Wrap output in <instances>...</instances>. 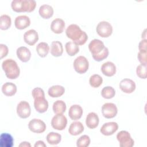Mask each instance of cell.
I'll return each instance as SVG.
<instances>
[{
  "label": "cell",
  "mask_w": 147,
  "mask_h": 147,
  "mask_svg": "<svg viewBox=\"0 0 147 147\" xmlns=\"http://www.w3.org/2000/svg\"><path fill=\"white\" fill-rule=\"evenodd\" d=\"M103 83L102 78L98 74H94L91 75L89 79V83L93 88L99 87Z\"/></svg>",
  "instance_id": "obj_34"
},
{
  "label": "cell",
  "mask_w": 147,
  "mask_h": 147,
  "mask_svg": "<svg viewBox=\"0 0 147 147\" xmlns=\"http://www.w3.org/2000/svg\"><path fill=\"white\" fill-rule=\"evenodd\" d=\"M89 67V62L83 56L77 57L74 61V68L76 72L80 74L86 73Z\"/></svg>",
  "instance_id": "obj_5"
},
{
  "label": "cell",
  "mask_w": 147,
  "mask_h": 147,
  "mask_svg": "<svg viewBox=\"0 0 147 147\" xmlns=\"http://www.w3.org/2000/svg\"><path fill=\"white\" fill-rule=\"evenodd\" d=\"M67 125V119L63 114H56L52 118L51 125L56 130H63L66 127Z\"/></svg>",
  "instance_id": "obj_8"
},
{
  "label": "cell",
  "mask_w": 147,
  "mask_h": 147,
  "mask_svg": "<svg viewBox=\"0 0 147 147\" xmlns=\"http://www.w3.org/2000/svg\"><path fill=\"white\" fill-rule=\"evenodd\" d=\"M83 113V109L80 105H74L69 109L68 115L72 120H78L82 117Z\"/></svg>",
  "instance_id": "obj_19"
},
{
  "label": "cell",
  "mask_w": 147,
  "mask_h": 147,
  "mask_svg": "<svg viewBox=\"0 0 147 147\" xmlns=\"http://www.w3.org/2000/svg\"><path fill=\"white\" fill-rule=\"evenodd\" d=\"M90 138L87 135H83L80 136L76 141V146L78 147H87L90 144Z\"/></svg>",
  "instance_id": "obj_35"
},
{
  "label": "cell",
  "mask_w": 147,
  "mask_h": 147,
  "mask_svg": "<svg viewBox=\"0 0 147 147\" xmlns=\"http://www.w3.org/2000/svg\"><path fill=\"white\" fill-rule=\"evenodd\" d=\"M117 107L113 103H106L102 107V115L106 118H113L117 115Z\"/></svg>",
  "instance_id": "obj_10"
},
{
  "label": "cell",
  "mask_w": 147,
  "mask_h": 147,
  "mask_svg": "<svg viewBox=\"0 0 147 147\" xmlns=\"http://www.w3.org/2000/svg\"><path fill=\"white\" fill-rule=\"evenodd\" d=\"M17 57L22 62H28L31 57V52L26 47H20L17 49Z\"/></svg>",
  "instance_id": "obj_21"
},
{
  "label": "cell",
  "mask_w": 147,
  "mask_h": 147,
  "mask_svg": "<svg viewBox=\"0 0 147 147\" xmlns=\"http://www.w3.org/2000/svg\"><path fill=\"white\" fill-rule=\"evenodd\" d=\"M32 95L33 99H34L39 96H45V93L42 88L40 87H36L32 90Z\"/></svg>",
  "instance_id": "obj_38"
},
{
  "label": "cell",
  "mask_w": 147,
  "mask_h": 147,
  "mask_svg": "<svg viewBox=\"0 0 147 147\" xmlns=\"http://www.w3.org/2000/svg\"><path fill=\"white\" fill-rule=\"evenodd\" d=\"M146 45H147V40L142 39L138 44L139 51H146Z\"/></svg>",
  "instance_id": "obj_40"
},
{
  "label": "cell",
  "mask_w": 147,
  "mask_h": 147,
  "mask_svg": "<svg viewBox=\"0 0 147 147\" xmlns=\"http://www.w3.org/2000/svg\"><path fill=\"white\" fill-rule=\"evenodd\" d=\"M36 6V2L34 0H13L11 3V7L13 11L21 12H32Z\"/></svg>",
  "instance_id": "obj_4"
},
{
  "label": "cell",
  "mask_w": 147,
  "mask_h": 147,
  "mask_svg": "<svg viewBox=\"0 0 147 147\" xmlns=\"http://www.w3.org/2000/svg\"><path fill=\"white\" fill-rule=\"evenodd\" d=\"M84 126L82 122L79 121H75L71 123L68 132L72 136H78L84 131Z\"/></svg>",
  "instance_id": "obj_22"
},
{
  "label": "cell",
  "mask_w": 147,
  "mask_h": 147,
  "mask_svg": "<svg viewBox=\"0 0 147 147\" xmlns=\"http://www.w3.org/2000/svg\"><path fill=\"white\" fill-rule=\"evenodd\" d=\"M88 49L93 59L96 61L103 60L107 57L109 54V49L99 39L92 40L88 44Z\"/></svg>",
  "instance_id": "obj_1"
},
{
  "label": "cell",
  "mask_w": 147,
  "mask_h": 147,
  "mask_svg": "<svg viewBox=\"0 0 147 147\" xmlns=\"http://www.w3.org/2000/svg\"><path fill=\"white\" fill-rule=\"evenodd\" d=\"M63 53L62 43L59 41H54L51 43V53L54 57H59Z\"/></svg>",
  "instance_id": "obj_26"
},
{
  "label": "cell",
  "mask_w": 147,
  "mask_h": 147,
  "mask_svg": "<svg viewBox=\"0 0 147 147\" xmlns=\"http://www.w3.org/2000/svg\"><path fill=\"white\" fill-rule=\"evenodd\" d=\"M35 147H46L47 145L46 144L44 143V142L43 141H41V140H40V141H37L34 145Z\"/></svg>",
  "instance_id": "obj_41"
},
{
  "label": "cell",
  "mask_w": 147,
  "mask_h": 147,
  "mask_svg": "<svg viewBox=\"0 0 147 147\" xmlns=\"http://www.w3.org/2000/svg\"><path fill=\"white\" fill-rule=\"evenodd\" d=\"M101 71L106 76H113L116 73V66L111 61L105 62L101 66Z\"/></svg>",
  "instance_id": "obj_17"
},
{
  "label": "cell",
  "mask_w": 147,
  "mask_h": 147,
  "mask_svg": "<svg viewBox=\"0 0 147 147\" xmlns=\"http://www.w3.org/2000/svg\"><path fill=\"white\" fill-rule=\"evenodd\" d=\"M30 25V20L29 17L25 15L17 16L14 21L16 28L20 30L26 29Z\"/></svg>",
  "instance_id": "obj_15"
},
{
  "label": "cell",
  "mask_w": 147,
  "mask_h": 147,
  "mask_svg": "<svg viewBox=\"0 0 147 147\" xmlns=\"http://www.w3.org/2000/svg\"><path fill=\"white\" fill-rule=\"evenodd\" d=\"M37 54L41 57H46L49 51V45L45 42H41L37 44L36 48Z\"/></svg>",
  "instance_id": "obj_28"
},
{
  "label": "cell",
  "mask_w": 147,
  "mask_h": 147,
  "mask_svg": "<svg viewBox=\"0 0 147 147\" xmlns=\"http://www.w3.org/2000/svg\"><path fill=\"white\" fill-rule=\"evenodd\" d=\"M65 25V22L63 20L57 18L52 21L51 24V29L56 34H60L63 32Z\"/></svg>",
  "instance_id": "obj_18"
},
{
  "label": "cell",
  "mask_w": 147,
  "mask_h": 147,
  "mask_svg": "<svg viewBox=\"0 0 147 147\" xmlns=\"http://www.w3.org/2000/svg\"><path fill=\"white\" fill-rule=\"evenodd\" d=\"M65 92V88L62 86L55 85L51 86L48 91V95L52 98H58L62 96Z\"/></svg>",
  "instance_id": "obj_27"
},
{
  "label": "cell",
  "mask_w": 147,
  "mask_h": 147,
  "mask_svg": "<svg viewBox=\"0 0 147 147\" xmlns=\"http://www.w3.org/2000/svg\"><path fill=\"white\" fill-rule=\"evenodd\" d=\"M146 51H139L137 57L141 64L146 65Z\"/></svg>",
  "instance_id": "obj_37"
},
{
  "label": "cell",
  "mask_w": 147,
  "mask_h": 147,
  "mask_svg": "<svg viewBox=\"0 0 147 147\" xmlns=\"http://www.w3.org/2000/svg\"><path fill=\"white\" fill-rule=\"evenodd\" d=\"M14 145V139L11 134L2 133L0 136L1 147H12Z\"/></svg>",
  "instance_id": "obj_24"
},
{
  "label": "cell",
  "mask_w": 147,
  "mask_h": 147,
  "mask_svg": "<svg viewBox=\"0 0 147 147\" xmlns=\"http://www.w3.org/2000/svg\"><path fill=\"white\" fill-rule=\"evenodd\" d=\"M115 95V91L114 88L111 86H106L103 88L101 91V95L105 99H111Z\"/></svg>",
  "instance_id": "obj_33"
},
{
  "label": "cell",
  "mask_w": 147,
  "mask_h": 147,
  "mask_svg": "<svg viewBox=\"0 0 147 147\" xmlns=\"http://www.w3.org/2000/svg\"><path fill=\"white\" fill-rule=\"evenodd\" d=\"M117 139L121 147H132L134 144V141L130 134L126 130L119 131L117 135Z\"/></svg>",
  "instance_id": "obj_6"
},
{
  "label": "cell",
  "mask_w": 147,
  "mask_h": 147,
  "mask_svg": "<svg viewBox=\"0 0 147 147\" xmlns=\"http://www.w3.org/2000/svg\"><path fill=\"white\" fill-rule=\"evenodd\" d=\"M40 16L44 19H49L53 14V9L49 5L44 4L41 5L38 10Z\"/></svg>",
  "instance_id": "obj_23"
},
{
  "label": "cell",
  "mask_w": 147,
  "mask_h": 147,
  "mask_svg": "<svg viewBox=\"0 0 147 147\" xmlns=\"http://www.w3.org/2000/svg\"><path fill=\"white\" fill-rule=\"evenodd\" d=\"M2 68L8 79H16L20 75V68L17 62L11 59L5 60L2 63Z\"/></svg>",
  "instance_id": "obj_3"
},
{
  "label": "cell",
  "mask_w": 147,
  "mask_h": 147,
  "mask_svg": "<svg viewBox=\"0 0 147 147\" xmlns=\"http://www.w3.org/2000/svg\"><path fill=\"white\" fill-rule=\"evenodd\" d=\"M46 124L45 122L40 119L34 118L30 120L28 123L29 129L36 133H42L46 130Z\"/></svg>",
  "instance_id": "obj_9"
},
{
  "label": "cell",
  "mask_w": 147,
  "mask_h": 147,
  "mask_svg": "<svg viewBox=\"0 0 147 147\" xmlns=\"http://www.w3.org/2000/svg\"><path fill=\"white\" fill-rule=\"evenodd\" d=\"M53 111L56 114H63L67 109L65 103L62 100H57L53 104Z\"/></svg>",
  "instance_id": "obj_29"
},
{
  "label": "cell",
  "mask_w": 147,
  "mask_h": 147,
  "mask_svg": "<svg viewBox=\"0 0 147 147\" xmlns=\"http://www.w3.org/2000/svg\"><path fill=\"white\" fill-rule=\"evenodd\" d=\"M146 29H144V30L143 31V32L142 33V36H141V37L142 39H146Z\"/></svg>",
  "instance_id": "obj_43"
},
{
  "label": "cell",
  "mask_w": 147,
  "mask_h": 147,
  "mask_svg": "<svg viewBox=\"0 0 147 147\" xmlns=\"http://www.w3.org/2000/svg\"><path fill=\"white\" fill-rule=\"evenodd\" d=\"M34 107L37 112L43 113L48 109V102L45 96H39L34 99Z\"/></svg>",
  "instance_id": "obj_14"
},
{
  "label": "cell",
  "mask_w": 147,
  "mask_h": 147,
  "mask_svg": "<svg viewBox=\"0 0 147 147\" xmlns=\"http://www.w3.org/2000/svg\"><path fill=\"white\" fill-rule=\"evenodd\" d=\"M65 33L68 38L78 45H84L88 40V36L84 31L76 24H71L66 29Z\"/></svg>",
  "instance_id": "obj_2"
},
{
  "label": "cell",
  "mask_w": 147,
  "mask_h": 147,
  "mask_svg": "<svg viewBox=\"0 0 147 147\" xmlns=\"http://www.w3.org/2000/svg\"><path fill=\"white\" fill-rule=\"evenodd\" d=\"M24 40L29 45H34L38 40V34L34 29H30L24 34Z\"/></svg>",
  "instance_id": "obj_16"
},
{
  "label": "cell",
  "mask_w": 147,
  "mask_h": 147,
  "mask_svg": "<svg viewBox=\"0 0 147 147\" xmlns=\"http://www.w3.org/2000/svg\"><path fill=\"white\" fill-rule=\"evenodd\" d=\"M137 75L141 79L146 78V65L140 64L136 68Z\"/></svg>",
  "instance_id": "obj_36"
},
{
  "label": "cell",
  "mask_w": 147,
  "mask_h": 147,
  "mask_svg": "<svg viewBox=\"0 0 147 147\" xmlns=\"http://www.w3.org/2000/svg\"><path fill=\"white\" fill-rule=\"evenodd\" d=\"M17 113L21 118L25 119L28 118L31 113L29 103L25 100L19 102L17 106Z\"/></svg>",
  "instance_id": "obj_11"
},
{
  "label": "cell",
  "mask_w": 147,
  "mask_h": 147,
  "mask_svg": "<svg viewBox=\"0 0 147 147\" xmlns=\"http://www.w3.org/2000/svg\"><path fill=\"white\" fill-rule=\"evenodd\" d=\"M0 29L1 30L8 29L11 24V20L9 16L6 14L1 15L0 17Z\"/></svg>",
  "instance_id": "obj_32"
},
{
  "label": "cell",
  "mask_w": 147,
  "mask_h": 147,
  "mask_svg": "<svg viewBox=\"0 0 147 147\" xmlns=\"http://www.w3.org/2000/svg\"><path fill=\"white\" fill-rule=\"evenodd\" d=\"M96 30L99 36L106 38L111 35L113 27L109 22L103 21L98 23L96 28Z\"/></svg>",
  "instance_id": "obj_7"
},
{
  "label": "cell",
  "mask_w": 147,
  "mask_h": 147,
  "mask_svg": "<svg viewBox=\"0 0 147 147\" xmlns=\"http://www.w3.org/2000/svg\"><path fill=\"white\" fill-rule=\"evenodd\" d=\"M99 122L98 115L95 113L90 112L87 114L86 119V124L88 128L91 129L96 128L99 125Z\"/></svg>",
  "instance_id": "obj_20"
},
{
  "label": "cell",
  "mask_w": 147,
  "mask_h": 147,
  "mask_svg": "<svg viewBox=\"0 0 147 147\" xmlns=\"http://www.w3.org/2000/svg\"><path fill=\"white\" fill-rule=\"evenodd\" d=\"M65 51L70 56H74L79 51V45L75 44L73 41H69L65 44Z\"/></svg>",
  "instance_id": "obj_31"
},
{
  "label": "cell",
  "mask_w": 147,
  "mask_h": 147,
  "mask_svg": "<svg viewBox=\"0 0 147 147\" xmlns=\"http://www.w3.org/2000/svg\"><path fill=\"white\" fill-rule=\"evenodd\" d=\"M19 146H20V147H30L31 145L29 142H26V141H24V142H22L19 145Z\"/></svg>",
  "instance_id": "obj_42"
},
{
  "label": "cell",
  "mask_w": 147,
  "mask_h": 147,
  "mask_svg": "<svg viewBox=\"0 0 147 147\" xmlns=\"http://www.w3.org/2000/svg\"><path fill=\"white\" fill-rule=\"evenodd\" d=\"M9 52V49L7 47L3 44H0V56L1 59L6 57Z\"/></svg>",
  "instance_id": "obj_39"
},
{
  "label": "cell",
  "mask_w": 147,
  "mask_h": 147,
  "mask_svg": "<svg viewBox=\"0 0 147 147\" xmlns=\"http://www.w3.org/2000/svg\"><path fill=\"white\" fill-rule=\"evenodd\" d=\"M136 85L135 82L128 78H125L121 80L119 83L120 89L125 93L131 94L136 89Z\"/></svg>",
  "instance_id": "obj_12"
},
{
  "label": "cell",
  "mask_w": 147,
  "mask_h": 147,
  "mask_svg": "<svg viewBox=\"0 0 147 147\" xmlns=\"http://www.w3.org/2000/svg\"><path fill=\"white\" fill-rule=\"evenodd\" d=\"M61 140V136L58 133L50 132L47 136V141L50 145H57L60 142Z\"/></svg>",
  "instance_id": "obj_30"
},
{
  "label": "cell",
  "mask_w": 147,
  "mask_h": 147,
  "mask_svg": "<svg viewBox=\"0 0 147 147\" xmlns=\"http://www.w3.org/2000/svg\"><path fill=\"white\" fill-rule=\"evenodd\" d=\"M118 129V125L117 122H109L104 123L100 129V133L106 136L113 135L115 133Z\"/></svg>",
  "instance_id": "obj_13"
},
{
  "label": "cell",
  "mask_w": 147,
  "mask_h": 147,
  "mask_svg": "<svg viewBox=\"0 0 147 147\" xmlns=\"http://www.w3.org/2000/svg\"><path fill=\"white\" fill-rule=\"evenodd\" d=\"M2 92L6 96H11L16 93L17 86L13 83L6 82L2 86Z\"/></svg>",
  "instance_id": "obj_25"
}]
</instances>
